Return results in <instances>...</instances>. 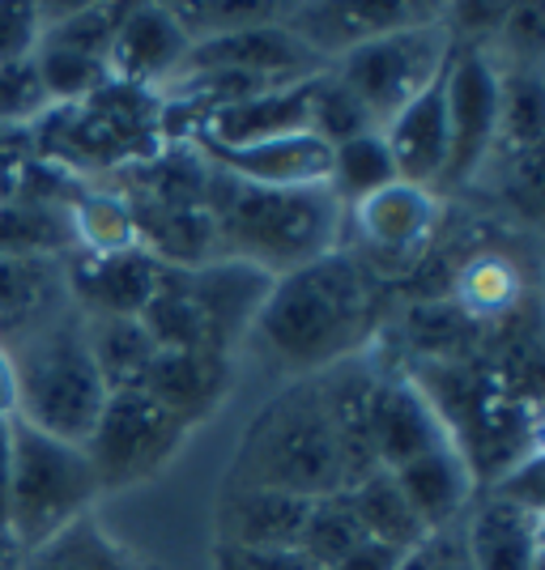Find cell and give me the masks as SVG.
I'll use <instances>...</instances> for the list:
<instances>
[{
	"label": "cell",
	"instance_id": "1",
	"mask_svg": "<svg viewBox=\"0 0 545 570\" xmlns=\"http://www.w3.org/2000/svg\"><path fill=\"white\" fill-rule=\"evenodd\" d=\"M371 285L354 256L329 252L273 282L252 336L269 362L285 371L320 375L354 357L371 333Z\"/></svg>",
	"mask_w": 545,
	"mask_h": 570
},
{
	"label": "cell",
	"instance_id": "42",
	"mask_svg": "<svg viewBox=\"0 0 545 570\" xmlns=\"http://www.w3.org/2000/svg\"><path fill=\"white\" fill-rule=\"evenodd\" d=\"M26 158H30V132L0 128V205H4V200H13V191H18V175H22Z\"/></svg>",
	"mask_w": 545,
	"mask_h": 570
},
{
	"label": "cell",
	"instance_id": "21",
	"mask_svg": "<svg viewBox=\"0 0 545 570\" xmlns=\"http://www.w3.org/2000/svg\"><path fill=\"white\" fill-rule=\"evenodd\" d=\"M383 145L392 154V167L401 184L430 188L444 179L448 167V107H444V77L418 95L401 116H392L380 128Z\"/></svg>",
	"mask_w": 545,
	"mask_h": 570
},
{
	"label": "cell",
	"instance_id": "7",
	"mask_svg": "<svg viewBox=\"0 0 545 570\" xmlns=\"http://www.w3.org/2000/svg\"><path fill=\"white\" fill-rule=\"evenodd\" d=\"M451 51H456V35L448 30V9H444L430 22L405 26V30L380 35L362 48L337 56L329 72L362 102L371 124L383 128L444 77Z\"/></svg>",
	"mask_w": 545,
	"mask_h": 570
},
{
	"label": "cell",
	"instance_id": "27",
	"mask_svg": "<svg viewBox=\"0 0 545 570\" xmlns=\"http://www.w3.org/2000/svg\"><path fill=\"white\" fill-rule=\"evenodd\" d=\"M86 341L107 392H133L149 362L158 357L154 336L145 333L137 315H103V320H86Z\"/></svg>",
	"mask_w": 545,
	"mask_h": 570
},
{
	"label": "cell",
	"instance_id": "29",
	"mask_svg": "<svg viewBox=\"0 0 545 570\" xmlns=\"http://www.w3.org/2000/svg\"><path fill=\"white\" fill-rule=\"evenodd\" d=\"M72 226L69 209H51L35 200H4L0 205V261L13 256H69Z\"/></svg>",
	"mask_w": 545,
	"mask_h": 570
},
{
	"label": "cell",
	"instance_id": "10",
	"mask_svg": "<svg viewBox=\"0 0 545 570\" xmlns=\"http://www.w3.org/2000/svg\"><path fill=\"white\" fill-rule=\"evenodd\" d=\"M444 4H376V0H329V4H290L285 13V30L303 43V48L332 65L337 56L362 48L380 35L405 30L439 18Z\"/></svg>",
	"mask_w": 545,
	"mask_h": 570
},
{
	"label": "cell",
	"instance_id": "37",
	"mask_svg": "<svg viewBox=\"0 0 545 570\" xmlns=\"http://www.w3.org/2000/svg\"><path fill=\"white\" fill-rule=\"evenodd\" d=\"M460 298L465 307H474L477 315L486 311H503L516 298V273L503 261H474L460 277Z\"/></svg>",
	"mask_w": 545,
	"mask_h": 570
},
{
	"label": "cell",
	"instance_id": "17",
	"mask_svg": "<svg viewBox=\"0 0 545 570\" xmlns=\"http://www.w3.org/2000/svg\"><path fill=\"white\" fill-rule=\"evenodd\" d=\"M192 39L184 26L175 22L171 4H124V18L111 39V77L142 86V90H163L179 72L188 56Z\"/></svg>",
	"mask_w": 545,
	"mask_h": 570
},
{
	"label": "cell",
	"instance_id": "39",
	"mask_svg": "<svg viewBox=\"0 0 545 570\" xmlns=\"http://www.w3.org/2000/svg\"><path fill=\"white\" fill-rule=\"evenodd\" d=\"M39 4H0V65L9 60H30L39 48Z\"/></svg>",
	"mask_w": 545,
	"mask_h": 570
},
{
	"label": "cell",
	"instance_id": "5",
	"mask_svg": "<svg viewBox=\"0 0 545 570\" xmlns=\"http://www.w3.org/2000/svg\"><path fill=\"white\" fill-rule=\"evenodd\" d=\"M9 362L18 375V417L13 422H26L51 439L81 448L111 396L98 375L90 341H86V315L72 307L48 333H39L35 341H26L18 354H9Z\"/></svg>",
	"mask_w": 545,
	"mask_h": 570
},
{
	"label": "cell",
	"instance_id": "9",
	"mask_svg": "<svg viewBox=\"0 0 545 570\" xmlns=\"http://www.w3.org/2000/svg\"><path fill=\"white\" fill-rule=\"evenodd\" d=\"M498 90L503 72L495 69L490 51L456 48L444 69V107H448V167L439 184H469L486 167L498 145Z\"/></svg>",
	"mask_w": 545,
	"mask_h": 570
},
{
	"label": "cell",
	"instance_id": "47",
	"mask_svg": "<svg viewBox=\"0 0 545 570\" xmlns=\"http://www.w3.org/2000/svg\"><path fill=\"white\" fill-rule=\"evenodd\" d=\"M22 562H26V549L9 532H0V570H22Z\"/></svg>",
	"mask_w": 545,
	"mask_h": 570
},
{
	"label": "cell",
	"instance_id": "45",
	"mask_svg": "<svg viewBox=\"0 0 545 570\" xmlns=\"http://www.w3.org/2000/svg\"><path fill=\"white\" fill-rule=\"evenodd\" d=\"M9 476H13V422H0V532L9 520Z\"/></svg>",
	"mask_w": 545,
	"mask_h": 570
},
{
	"label": "cell",
	"instance_id": "3",
	"mask_svg": "<svg viewBox=\"0 0 545 570\" xmlns=\"http://www.w3.org/2000/svg\"><path fill=\"white\" fill-rule=\"evenodd\" d=\"M166 149L163 98L128 81H107L77 102H56L30 128V154L69 170L81 184H107L111 175L142 167Z\"/></svg>",
	"mask_w": 545,
	"mask_h": 570
},
{
	"label": "cell",
	"instance_id": "4",
	"mask_svg": "<svg viewBox=\"0 0 545 570\" xmlns=\"http://www.w3.org/2000/svg\"><path fill=\"white\" fill-rule=\"evenodd\" d=\"M231 485H261L299 499L346 490L341 448L311 375L264 404L231 464Z\"/></svg>",
	"mask_w": 545,
	"mask_h": 570
},
{
	"label": "cell",
	"instance_id": "22",
	"mask_svg": "<svg viewBox=\"0 0 545 570\" xmlns=\"http://www.w3.org/2000/svg\"><path fill=\"white\" fill-rule=\"evenodd\" d=\"M137 247L163 268H196L217 261V230L205 205H163V200H128Z\"/></svg>",
	"mask_w": 545,
	"mask_h": 570
},
{
	"label": "cell",
	"instance_id": "32",
	"mask_svg": "<svg viewBox=\"0 0 545 570\" xmlns=\"http://www.w3.org/2000/svg\"><path fill=\"white\" fill-rule=\"evenodd\" d=\"M362 541H367V532H362V523L354 515V502H350L346 490H337V494H324V499L311 502V515L303 523V537H299V553L320 570H332Z\"/></svg>",
	"mask_w": 545,
	"mask_h": 570
},
{
	"label": "cell",
	"instance_id": "46",
	"mask_svg": "<svg viewBox=\"0 0 545 570\" xmlns=\"http://www.w3.org/2000/svg\"><path fill=\"white\" fill-rule=\"evenodd\" d=\"M13 417H18V375L9 354H0V422H13Z\"/></svg>",
	"mask_w": 545,
	"mask_h": 570
},
{
	"label": "cell",
	"instance_id": "44",
	"mask_svg": "<svg viewBox=\"0 0 545 570\" xmlns=\"http://www.w3.org/2000/svg\"><path fill=\"white\" fill-rule=\"evenodd\" d=\"M422 570H469L465 549H460V532L456 537L435 532L427 546H422Z\"/></svg>",
	"mask_w": 545,
	"mask_h": 570
},
{
	"label": "cell",
	"instance_id": "30",
	"mask_svg": "<svg viewBox=\"0 0 545 570\" xmlns=\"http://www.w3.org/2000/svg\"><path fill=\"white\" fill-rule=\"evenodd\" d=\"M69 226H72V252L86 256H116L137 247V230H133V214L124 205V196L103 184H90L77 200L69 205Z\"/></svg>",
	"mask_w": 545,
	"mask_h": 570
},
{
	"label": "cell",
	"instance_id": "31",
	"mask_svg": "<svg viewBox=\"0 0 545 570\" xmlns=\"http://www.w3.org/2000/svg\"><path fill=\"white\" fill-rule=\"evenodd\" d=\"M388 184H397V167H392V154L380 132H367V137H354V141L332 149L324 188L341 200V209H354L358 200L376 196Z\"/></svg>",
	"mask_w": 545,
	"mask_h": 570
},
{
	"label": "cell",
	"instance_id": "43",
	"mask_svg": "<svg viewBox=\"0 0 545 570\" xmlns=\"http://www.w3.org/2000/svg\"><path fill=\"white\" fill-rule=\"evenodd\" d=\"M409 558V553H401V549H392V546H380V541H362V546H354L341 562L332 570H397Z\"/></svg>",
	"mask_w": 545,
	"mask_h": 570
},
{
	"label": "cell",
	"instance_id": "2",
	"mask_svg": "<svg viewBox=\"0 0 545 570\" xmlns=\"http://www.w3.org/2000/svg\"><path fill=\"white\" fill-rule=\"evenodd\" d=\"M205 209L217 230V261L256 264L285 277L303 264L337 252L346 209L324 184L320 188H256L210 167Z\"/></svg>",
	"mask_w": 545,
	"mask_h": 570
},
{
	"label": "cell",
	"instance_id": "16",
	"mask_svg": "<svg viewBox=\"0 0 545 570\" xmlns=\"http://www.w3.org/2000/svg\"><path fill=\"white\" fill-rule=\"evenodd\" d=\"M65 277H69L72 307L86 320L103 315H142L145 303L154 298L163 264L142 247H128L116 256H86L69 252L65 256Z\"/></svg>",
	"mask_w": 545,
	"mask_h": 570
},
{
	"label": "cell",
	"instance_id": "15",
	"mask_svg": "<svg viewBox=\"0 0 545 570\" xmlns=\"http://www.w3.org/2000/svg\"><path fill=\"white\" fill-rule=\"evenodd\" d=\"M439 448H451V430L444 413L430 404V396L409 380L376 383L371 396V452L380 469H401L418 455H430Z\"/></svg>",
	"mask_w": 545,
	"mask_h": 570
},
{
	"label": "cell",
	"instance_id": "11",
	"mask_svg": "<svg viewBox=\"0 0 545 570\" xmlns=\"http://www.w3.org/2000/svg\"><path fill=\"white\" fill-rule=\"evenodd\" d=\"M175 277L201 315L205 341L214 354H231L239 336L252 333L264 298L278 282L273 273L243 261H210L196 264V268H175Z\"/></svg>",
	"mask_w": 545,
	"mask_h": 570
},
{
	"label": "cell",
	"instance_id": "34",
	"mask_svg": "<svg viewBox=\"0 0 545 570\" xmlns=\"http://www.w3.org/2000/svg\"><path fill=\"white\" fill-rule=\"evenodd\" d=\"M545 128L542 111V81L533 69H516L512 77H503L498 90V141L507 145V154H537Z\"/></svg>",
	"mask_w": 545,
	"mask_h": 570
},
{
	"label": "cell",
	"instance_id": "20",
	"mask_svg": "<svg viewBox=\"0 0 545 570\" xmlns=\"http://www.w3.org/2000/svg\"><path fill=\"white\" fill-rule=\"evenodd\" d=\"M315 380V392L324 401V413L332 422V434H337V448H341V464H346V485H354L362 476H371L380 464H376V452H371V396H376V383L380 375L371 366H362L354 357L337 362L329 371L311 375Z\"/></svg>",
	"mask_w": 545,
	"mask_h": 570
},
{
	"label": "cell",
	"instance_id": "28",
	"mask_svg": "<svg viewBox=\"0 0 545 570\" xmlns=\"http://www.w3.org/2000/svg\"><path fill=\"white\" fill-rule=\"evenodd\" d=\"M22 570H149V567L86 515V520H77L72 528H65L60 537H51L48 546L30 549Z\"/></svg>",
	"mask_w": 545,
	"mask_h": 570
},
{
	"label": "cell",
	"instance_id": "6",
	"mask_svg": "<svg viewBox=\"0 0 545 570\" xmlns=\"http://www.w3.org/2000/svg\"><path fill=\"white\" fill-rule=\"evenodd\" d=\"M98 481L77 443L51 439L43 430L13 422V476H9V520L4 532L30 553L90 515Z\"/></svg>",
	"mask_w": 545,
	"mask_h": 570
},
{
	"label": "cell",
	"instance_id": "24",
	"mask_svg": "<svg viewBox=\"0 0 545 570\" xmlns=\"http://www.w3.org/2000/svg\"><path fill=\"white\" fill-rule=\"evenodd\" d=\"M294 132H308V81L231 102L201 119V128L192 137H205L214 145H256L273 141V137H294Z\"/></svg>",
	"mask_w": 545,
	"mask_h": 570
},
{
	"label": "cell",
	"instance_id": "14",
	"mask_svg": "<svg viewBox=\"0 0 545 570\" xmlns=\"http://www.w3.org/2000/svg\"><path fill=\"white\" fill-rule=\"evenodd\" d=\"M235 383L231 354H210V350H158L142 375L137 392H145L163 413H171L179 426H201L214 417L226 392Z\"/></svg>",
	"mask_w": 545,
	"mask_h": 570
},
{
	"label": "cell",
	"instance_id": "18",
	"mask_svg": "<svg viewBox=\"0 0 545 570\" xmlns=\"http://www.w3.org/2000/svg\"><path fill=\"white\" fill-rule=\"evenodd\" d=\"M469 570H542V515L507 499H481L460 528Z\"/></svg>",
	"mask_w": 545,
	"mask_h": 570
},
{
	"label": "cell",
	"instance_id": "13",
	"mask_svg": "<svg viewBox=\"0 0 545 570\" xmlns=\"http://www.w3.org/2000/svg\"><path fill=\"white\" fill-rule=\"evenodd\" d=\"M188 145L214 170L231 175L239 184H256V188H320L329 179L332 149L315 141L311 132L256 145H214L205 137H188Z\"/></svg>",
	"mask_w": 545,
	"mask_h": 570
},
{
	"label": "cell",
	"instance_id": "25",
	"mask_svg": "<svg viewBox=\"0 0 545 570\" xmlns=\"http://www.w3.org/2000/svg\"><path fill=\"white\" fill-rule=\"evenodd\" d=\"M354 226L376 252L388 256H409L435 226V200L430 188H413V184H388L376 196L354 205Z\"/></svg>",
	"mask_w": 545,
	"mask_h": 570
},
{
	"label": "cell",
	"instance_id": "12",
	"mask_svg": "<svg viewBox=\"0 0 545 570\" xmlns=\"http://www.w3.org/2000/svg\"><path fill=\"white\" fill-rule=\"evenodd\" d=\"M72 311L65 256L0 261V354H18L26 341L48 333Z\"/></svg>",
	"mask_w": 545,
	"mask_h": 570
},
{
	"label": "cell",
	"instance_id": "8",
	"mask_svg": "<svg viewBox=\"0 0 545 570\" xmlns=\"http://www.w3.org/2000/svg\"><path fill=\"white\" fill-rule=\"evenodd\" d=\"M184 439H188V426H179L171 413H163L145 392L133 387V392L107 396L81 452L95 469L98 494H107L163 473L184 448Z\"/></svg>",
	"mask_w": 545,
	"mask_h": 570
},
{
	"label": "cell",
	"instance_id": "48",
	"mask_svg": "<svg viewBox=\"0 0 545 570\" xmlns=\"http://www.w3.org/2000/svg\"><path fill=\"white\" fill-rule=\"evenodd\" d=\"M397 570H422V549H418V553H409V558H405Z\"/></svg>",
	"mask_w": 545,
	"mask_h": 570
},
{
	"label": "cell",
	"instance_id": "19",
	"mask_svg": "<svg viewBox=\"0 0 545 570\" xmlns=\"http://www.w3.org/2000/svg\"><path fill=\"white\" fill-rule=\"evenodd\" d=\"M311 502L261 485H231L217 507V546L231 549H299Z\"/></svg>",
	"mask_w": 545,
	"mask_h": 570
},
{
	"label": "cell",
	"instance_id": "35",
	"mask_svg": "<svg viewBox=\"0 0 545 570\" xmlns=\"http://www.w3.org/2000/svg\"><path fill=\"white\" fill-rule=\"evenodd\" d=\"M175 22L184 26L192 43L214 39V35H231V30H247V26L285 22L290 4H239V0H205V4H171Z\"/></svg>",
	"mask_w": 545,
	"mask_h": 570
},
{
	"label": "cell",
	"instance_id": "36",
	"mask_svg": "<svg viewBox=\"0 0 545 570\" xmlns=\"http://www.w3.org/2000/svg\"><path fill=\"white\" fill-rule=\"evenodd\" d=\"M51 98L39 81L35 56L30 60H9L0 65V128L30 132L39 119L48 116Z\"/></svg>",
	"mask_w": 545,
	"mask_h": 570
},
{
	"label": "cell",
	"instance_id": "23",
	"mask_svg": "<svg viewBox=\"0 0 545 570\" xmlns=\"http://www.w3.org/2000/svg\"><path fill=\"white\" fill-rule=\"evenodd\" d=\"M388 473V469H383ZM474 464L460 455V448H439L430 455H418L401 469H392V481L401 485L405 502L413 507V515L427 523V532H444L469 511L474 499Z\"/></svg>",
	"mask_w": 545,
	"mask_h": 570
},
{
	"label": "cell",
	"instance_id": "26",
	"mask_svg": "<svg viewBox=\"0 0 545 570\" xmlns=\"http://www.w3.org/2000/svg\"><path fill=\"white\" fill-rule=\"evenodd\" d=\"M346 494L354 502V515L371 541L401 549V553H418L430 541L427 523L413 515V507L405 502L401 485L392 481V473L376 469L371 476L346 485Z\"/></svg>",
	"mask_w": 545,
	"mask_h": 570
},
{
	"label": "cell",
	"instance_id": "33",
	"mask_svg": "<svg viewBox=\"0 0 545 570\" xmlns=\"http://www.w3.org/2000/svg\"><path fill=\"white\" fill-rule=\"evenodd\" d=\"M308 132L329 149H337V145L367 137V132H380V128L371 124L362 102L329 69H320L315 77H308Z\"/></svg>",
	"mask_w": 545,
	"mask_h": 570
},
{
	"label": "cell",
	"instance_id": "38",
	"mask_svg": "<svg viewBox=\"0 0 545 570\" xmlns=\"http://www.w3.org/2000/svg\"><path fill=\"white\" fill-rule=\"evenodd\" d=\"M498 39L512 48V56L520 60V69H533L542 56L545 30H542V4H507Z\"/></svg>",
	"mask_w": 545,
	"mask_h": 570
},
{
	"label": "cell",
	"instance_id": "40",
	"mask_svg": "<svg viewBox=\"0 0 545 570\" xmlns=\"http://www.w3.org/2000/svg\"><path fill=\"white\" fill-rule=\"evenodd\" d=\"M214 570H320L299 549H214Z\"/></svg>",
	"mask_w": 545,
	"mask_h": 570
},
{
	"label": "cell",
	"instance_id": "41",
	"mask_svg": "<svg viewBox=\"0 0 545 570\" xmlns=\"http://www.w3.org/2000/svg\"><path fill=\"white\" fill-rule=\"evenodd\" d=\"M495 499H507L516 502V507H524V511H537L542 515V460H537V452L528 455L524 464H512L507 473L498 476Z\"/></svg>",
	"mask_w": 545,
	"mask_h": 570
}]
</instances>
